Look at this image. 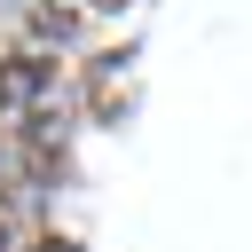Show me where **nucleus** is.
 <instances>
[{"mask_svg": "<svg viewBox=\"0 0 252 252\" xmlns=\"http://www.w3.org/2000/svg\"><path fill=\"white\" fill-rule=\"evenodd\" d=\"M63 110V87H55V71L24 47V55H8L0 63V142H16V134H32L39 118H55Z\"/></svg>", "mask_w": 252, "mask_h": 252, "instance_id": "nucleus-1", "label": "nucleus"}, {"mask_svg": "<svg viewBox=\"0 0 252 252\" xmlns=\"http://www.w3.org/2000/svg\"><path fill=\"white\" fill-rule=\"evenodd\" d=\"M126 63H134V55H102V63H94V79H87L94 118H110V126L126 118Z\"/></svg>", "mask_w": 252, "mask_h": 252, "instance_id": "nucleus-2", "label": "nucleus"}, {"mask_svg": "<svg viewBox=\"0 0 252 252\" xmlns=\"http://www.w3.org/2000/svg\"><path fill=\"white\" fill-rule=\"evenodd\" d=\"M71 24H79L71 8H55V0H24V39H32V47H63Z\"/></svg>", "mask_w": 252, "mask_h": 252, "instance_id": "nucleus-3", "label": "nucleus"}, {"mask_svg": "<svg viewBox=\"0 0 252 252\" xmlns=\"http://www.w3.org/2000/svg\"><path fill=\"white\" fill-rule=\"evenodd\" d=\"M87 8H102V16H118V8H134V0H87Z\"/></svg>", "mask_w": 252, "mask_h": 252, "instance_id": "nucleus-4", "label": "nucleus"}, {"mask_svg": "<svg viewBox=\"0 0 252 252\" xmlns=\"http://www.w3.org/2000/svg\"><path fill=\"white\" fill-rule=\"evenodd\" d=\"M0 8H24V0H0Z\"/></svg>", "mask_w": 252, "mask_h": 252, "instance_id": "nucleus-5", "label": "nucleus"}]
</instances>
